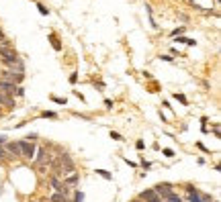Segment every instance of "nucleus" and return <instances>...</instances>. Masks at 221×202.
<instances>
[{"mask_svg":"<svg viewBox=\"0 0 221 202\" xmlns=\"http://www.w3.org/2000/svg\"><path fill=\"white\" fill-rule=\"evenodd\" d=\"M174 98H176V100H180L182 104H186V98H184V94H174Z\"/></svg>","mask_w":221,"mask_h":202,"instance_id":"a211bd4d","label":"nucleus"},{"mask_svg":"<svg viewBox=\"0 0 221 202\" xmlns=\"http://www.w3.org/2000/svg\"><path fill=\"white\" fill-rule=\"evenodd\" d=\"M0 157H4V149L2 147H0Z\"/></svg>","mask_w":221,"mask_h":202,"instance_id":"b1692460","label":"nucleus"},{"mask_svg":"<svg viewBox=\"0 0 221 202\" xmlns=\"http://www.w3.org/2000/svg\"><path fill=\"white\" fill-rule=\"evenodd\" d=\"M164 155H166V157H174V151H172V149H164Z\"/></svg>","mask_w":221,"mask_h":202,"instance_id":"aec40b11","label":"nucleus"},{"mask_svg":"<svg viewBox=\"0 0 221 202\" xmlns=\"http://www.w3.org/2000/svg\"><path fill=\"white\" fill-rule=\"evenodd\" d=\"M96 174H98V176H102L104 180H111V174H109L107 169H96Z\"/></svg>","mask_w":221,"mask_h":202,"instance_id":"9b49d317","label":"nucleus"},{"mask_svg":"<svg viewBox=\"0 0 221 202\" xmlns=\"http://www.w3.org/2000/svg\"><path fill=\"white\" fill-rule=\"evenodd\" d=\"M51 100H53L55 104H66V98H57V96H51Z\"/></svg>","mask_w":221,"mask_h":202,"instance_id":"2eb2a0df","label":"nucleus"},{"mask_svg":"<svg viewBox=\"0 0 221 202\" xmlns=\"http://www.w3.org/2000/svg\"><path fill=\"white\" fill-rule=\"evenodd\" d=\"M76 182H78V174H70L68 178H64V182H62V184H64V186H74Z\"/></svg>","mask_w":221,"mask_h":202,"instance_id":"423d86ee","label":"nucleus"},{"mask_svg":"<svg viewBox=\"0 0 221 202\" xmlns=\"http://www.w3.org/2000/svg\"><path fill=\"white\" fill-rule=\"evenodd\" d=\"M186 198H188V202H211L209 194H203L192 186H186Z\"/></svg>","mask_w":221,"mask_h":202,"instance_id":"f257e3e1","label":"nucleus"},{"mask_svg":"<svg viewBox=\"0 0 221 202\" xmlns=\"http://www.w3.org/2000/svg\"><path fill=\"white\" fill-rule=\"evenodd\" d=\"M154 192H156V194H158V196L164 200V198H166V196L172 192V186H170V184H158V186L154 188Z\"/></svg>","mask_w":221,"mask_h":202,"instance_id":"7ed1b4c3","label":"nucleus"},{"mask_svg":"<svg viewBox=\"0 0 221 202\" xmlns=\"http://www.w3.org/2000/svg\"><path fill=\"white\" fill-rule=\"evenodd\" d=\"M43 117H45V119H57V115H55V112H51V110H45Z\"/></svg>","mask_w":221,"mask_h":202,"instance_id":"ddd939ff","label":"nucleus"},{"mask_svg":"<svg viewBox=\"0 0 221 202\" xmlns=\"http://www.w3.org/2000/svg\"><path fill=\"white\" fill-rule=\"evenodd\" d=\"M0 90H2V92H6V94H14V90H16V86H14L12 82L0 80Z\"/></svg>","mask_w":221,"mask_h":202,"instance_id":"39448f33","label":"nucleus"},{"mask_svg":"<svg viewBox=\"0 0 221 202\" xmlns=\"http://www.w3.org/2000/svg\"><path fill=\"white\" fill-rule=\"evenodd\" d=\"M45 155H47V151H45V149H39V151H37V159H35V163H43Z\"/></svg>","mask_w":221,"mask_h":202,"instance_id":"1a4fd4ad","label":"nucleus"},{"mask_svg":"<svg viewBox=\"0 0 221 202\" xmlns=\"http://www.w3.org/2000/svg\"><path fill=\"white\" fill-rule=\"evenodd\" d=\"M6 147H4V151H8V153H12L14 157H21V147H19V143H4Z\"/></svg>","mask_w":221,"mask_h":202,"instance_id":"20e7f679","label":"nucleus"},{"mask_svg":"<svg viewBox=\"0 0 221 202\" xmlns=\"http://www.w3.org/2000/svg\"><path fill=\"white\" fill-rule=\"evenodd\" d=\"M51 202H66V196L59 194V192H55V194L51 196Z\"/></svg>","mask_w":221,"mask_h":202,"instance_id":"9d476101","label":"nucleus"},{"mask_svg":"<svg viewBox=\"0 0 221 202\" xmlns=\"http://www.w3.org/2000/svg\"><path fill=\"white\" fill-rule=\"evenodd\" d=\"M74 202H84V194H82V192H76V196H74Z\"/></svg>","mask_w":221,"mask_h":202,"instance_id":"4468645a","label":"nucleus"},{"mask_svg":"<svg viewBox=\"0 0 221 202\" xmlns=\"http://www.w3.org/2000/svg\"><path fill=\"white\" fill-rule=\"evenodd\" d=\"M147 202H164V200H162V198H160V196H154V198H152V200H147Z\"/></svg>","mask_w":221,"mask_h":202,"instance_id":"4be33fe9","label":"nucleus"},{"mask_svg":"<svg viewBox=\"0 0 221 202\" xmlns=\"http://www.w3.org/2000/svg\"><path fill=\"white\" fill-rule=\"evenodd\" d=\"M184 33V27H180V29H176V31H172V37H180Z\"/></svg>","mask_w":221,"mask_h":202,"instance_id":"f3484780","label":"nucleus"},{"mask_svg":"<svg viewBox=\"0 0 221 202\" xmlns=\"http://www.w3.org/2000/svg\"><path fill=\"white\" fill-rule=\"evenodd\" d=\"M154 196H158L154 190H145V192H141V198H143V200H152Z\"/></svg>","mask_w":221,"mask_h":202,"instance_id":"6e6552de","label":"nucleus"},{"mask_svg":"<svg viewBox=\"0 0 221 202\" xmlns=\"http://www.w3.org/2000/svg\"><path fill=\"white\" fill-rule=\"evenodd\" d=\"M19 147H21V157H33L35 155V143H31V141H19Z\"/></svg>","mask_w":221,"mask_h":202,"instance_id":"f03ea898","label":"nucleus"},{"mask_svg":"<svg viewBox=\"0 0 221 202\" xmlns=\"http://www.w3.org/2000/svg\"><path fill=\"white\" fill-rule=\"evenodd\" d=\"M51 45H53V49H55V51H59V49H62V45L57 43V39H55V35H51Z\"/></svg>","mask_w":221,"mask_h":202,"instance_id":"f8f14e48","label":"nucleus"},{"mask_svg":"<svg viewBox=\"0 0 221 202\" xmlns=\"http://www.w3.org/2000/svg\"><path fill=\"white\" fill-rule=\"evenodd\" d=\"M133 202H137V200H133Z\"/></svg>","mask_w":221,"mask_h":202,"instance_id":"393cba45","label":"nucleus"},{"mask_svg":"<svg viewBox=\"0 0 221 202\" xmlns=\"http://www.w3.org/2000/svg\"><path fill=\"white\" fill-rule=\"evenodd\" d=\"M70 82L76 84V82H78V74H72V76H70Z\"/></svg>","mask_w":221,"mask_h":202,"instance_id":"412c9836","label":"nucleus"},{"mask_svg":"<svg viewBox=\"0 0 221 202\" xmlns=\"http://www.w3.org/2000/svg\"><path fill=\"white\" fill-rule=\"evenodd\" d=\"M111 139H115V141H123V137H121L119 133H115V131H111Z\"/></svg>","mask_w":221,"mask_h":202,"instance_id":"dca6fc26","label":"nucleus"},{"mask_svg":"<svg viewBox=\"0 0 221 202\" xmlns=\"http://www.w3.org/2000/svg\"><path fill=\"white\" fill-rule=\"evenodd\" d=\"M164 200H166V202H182V198H180L178 194H174V192H170V194H168Z\"/></svg>","mask_w":221,"mask_h":202,"instance_id":"0eeeda50","label":"nucleus"},{"mask_svg":"<svg viewBox=\"0 0 221 202\" xmlns=\"http://www.w3.org/2000/svg\"><path fill=\"white\" fill-rule=\"evenodd\" d=\"M37 8H39V12H41V14H49V10H47V8H45L43 4H39V6H37Z\"/></svg>","mask_w":221,"mask_h":202,"instance_id":"6ab92c4d","label":"nucleus"},{"mask_svg":"<svg viewBox=\"0 0 221 202\" xmlns=\"http://www.w3.org/2000/svg\"><path fill=\"white\" fill-rule=\"evenodd\" d=\"M4 143H6V137H0V147H2Z\"/></svg>","mask_w":221,"mask_h":202,"instance_id":"5701e85b","label":"nucleus"}]
</instances>
